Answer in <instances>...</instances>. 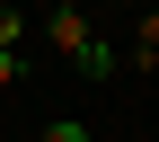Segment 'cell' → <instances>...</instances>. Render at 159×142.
<instances>
[{"label":"cell","mask_w":159,"mask_h":142,"mask_svg":"<svg viewBox=\"0 0 159 142\" xmlns=\"http://www.w3.org/2000/svg\"><path fill=\"white\" fill-rule=\"evenodd\" d=\"M44 36H53V53H62V62H71L80 80H106L115 62H124V53H115V45H106V36H97V27H89V18H80V9H71V0H62V9H44Z\"/></svg>","instance_id":"cell-1"},{"label":"cell","mask_w":159,"mask_h":142,"mask_svg":"<svg viewBox=\"0 0 159 142\" xmlns=\"http://www.w3.org/2000/svg\"><path fill=\"white\" fill-rule=\"evenodd\" d=\"M9 80H18V45H0V89H9Z\"/></svg>","instance_id":"cell-4"},{"label":"cell","mask_w":159,"mask_h":142,"mask_svg":"<svg viewBox=\"0 0 159 142\" xmlns=\"http://www.w3.org/2000/svg\"><path fill=\"white\" fill-rule=\"evenodd\" d=\"M35 142H89V125H62V115H53V125L35 133Z\"/></svg>","instance_id":"cell-3"},{"label":"cell","mask_w":159,"mask_h":142,"mask_svg":"<svg viewBox=\"0 0 159 142\" xmlns=\"http://www.w3.org/2000/svg\"><path fill=\"white\" fill-rule=\"evenodd\" d=\"M133 71H150L159 62V0H142V9H133V53H124Z\"/></svg>","instance_id":"cell-2"}]
</instances>
